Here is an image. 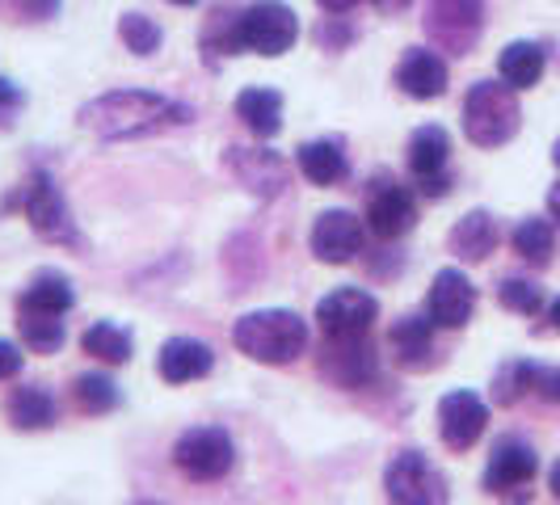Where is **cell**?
I'll return each mask as SVG.
<instances>
[{
    "label": "cell",
    "instance_id": "9c48e42d",
    "mask_svg": "<svg viewBox=\"0 0 560 505\" xmlns=\"http://www.w3.org/2000/svg\"><path fill=\"white\" fill-rule=\"evenodd\" d=\"M421 26H425V38L434 43V51L468 56L485 30V0H430Z\"/></svg>",
    "mask_w": 560,
    "mask_h": 505
},
{
    "label": "cell",
    "instance_id": "4fadbf2b",
    "mask_svg": "<svg viewBox=\"0 0 560 505\" xmlns=\"http://www.w3.org/2000/svg\"><path fill=\"white\" fill-rule=\"evenodd\" d=\"M477 286L472 279L464 274V270H439L434 282H430V291H425V316L439 325V329H464L468 320H472V312H477Z\"/></svg>",
    "mask_w": 560,
    "mask_h": 505
},
{
    "label": "cell",
    "instance_id": "7c38bea8",
    "mask_svg": "<svg viewBox=\"0 0 560 505\" xmlns=\"http://www.w3.org/2000/svg\"><path fill=\"white\" fill-rule=\"evenodd\" d=\"M489 430V404L468 388H455L439 400V438L447 450H472Z\"/></svg>",
    "mask_w": 560,
    "mask_h": 505
},
{
    "label": "cell",
    "instance_id": "b9f144b4",
    "mask_svg": "<svg viewBox=\"0 0 560 505\" xmlns=\"http://www.w3.org/2000/svg\"><path fill=\"white\" fill-rule=\"evenodd\" d=\"M548 325H552V329L560 333V295L552 300V304H548Z\"/></svg>",
    "mask_w": 560,
    "mask_h": 505
},
{
    "label": "cell",
    "instance_id": "5bb4252c",
    "mask_svg": "<svg viewBox=\"0 0 560 505\" xmlns=\"http://www.w3.org/2000/svg\"><path fill=\"white\" fill-rule=\"evenodd\" d=\"M363 240H366V227L354 211H325L312 224L308 249L325 266H346V261H354L363 252Z\"/></svg>",
    "mask_w": 560,
    "mask_h": 505
},
{
    "label": "cell",
    "instance_id": "ba28073f",
    "mask_svg": "<svg viewBox=\"0 0 560 505\" xmlns=\"http://www.w3.org/2000/svg\"><path fill=\"white\" fill-rule=\"evenodd\" d=\"M384 497L388 505H447V480L421 450H396L384 468Z\"/></svg>",
    "mask_w": 560,
    "mask_h": 505
},
{
    "label": "cell",
    "instance_id": "cb8c5ba5",
    "mask_svg": "<svg viewBox=\"0 0 560 505\" xmlns=\"http://www.w3.org/2000/svg\"><path fill=\"white\" fill-rule=\"evenodd\" d=\"M447 161H451V136L443 127H418L413 136H409V173L425 181V177H443L447 173Z\"/></svg>",
    "mask_w": 560,
    "mask_h": 505
},
{
    "label": "cell",
    "instance_id": "6da1fadb",
    "mask_svg": "<svg viewBox=\"0 0 560 505\" xmlns=\"http://www.w3.org/2000/svg\"><path fill=\"white\" fill-rule=\"evenodd\" d=\"M186 118H190V110L173 97L143 93V89H114V93H102L97 102L84 106L81 127L97 140H140V136H156L165 127H177Z\"/></svg>",
    "mask_w": 560,
    "mask_h": 505
},
{
    "label": "cell",
    "instance_id": "2e32d148",
    "mask_svg": "<svg viewBox=\"0 0 560 505\" xmlns=\"http://www.w3.org/2000/svg\"><path fill=\"white\" fill-rule=\"evenodd\" d=\"M418 224V202L405 186H375V195L366 202V227L380 236V240H400L405 232H413Z\"/></svg>",
    "mask_w": 560,
    "mask_h": 505
},
{
    "label": "cell",
    "instance_id": "f35d334b",
    "mask_svg": "<svg viewBox=\"0 0 560 505\" xmlns=\"http://www.w3.org/2000/svg\"><path fill=\"white\" fill-rule=\"evenodd\" d=\"M548 215H552V220L560 224V181L552 186V190H548Z\"/></svg>",
    "mask_w": 560,
    "mask_h": 505
},
{
    "label": "cell",
    "instance_id": "8fae6325",
    "mask_svg": "<svg viewBox=\"0 0 560 505\" xmlns=\"http://www.w3.org/2000/svg\"><path fill=\"white\" fill-rule=\"evenodd\" d=\"M375 320H380V300L363 286H337L316 304V325L325 337H366Z\"/></svg>",
    "mask_w": 560,
    "mask_h": 505
},
{
    "label": "cell",
    "instance_id": "ffe728a7",
    "mask_svg": "<svg viewBox=\"0 0 560 505\" xmlns=\"http://www.w3.org/2000/svg\"><path fill=\"white\" fill-rule=\"evenodd\" d=\"M4 418L18 434H43L59 421V404L56 396L38 384H26V388H13L9 400H4Z\"/></svg>",
    "mask_w": 560,
    "mask_h": 505
},
{
    "label": "cell",
    "instance_id": "52a82bcc",
    "mask_svg": "<svg viewBox=\"0 0 560 505\" xmlns=\"http://www.w3.org/2000/svg\"><path fill=\"white\" fill-rule=\"evenodd\" d=\"M316 375L325 384H334L341 392H359L366 384H375L380 375V354L366 337H325L320 354H316Z\"/></svg>",
    "mask_w": 560,
    "mask_h": 505
},
{
    "label": "cell",
    "instance_id": "44dd1931",
    "mask_svg": "<svg viewBox=\"0 0 560 505\" xmlns=\"http://www.w3.org/2000/svg\"><path fill=\"white\" fill-rule=\"evenodd\" d=\"M498 240H502V227H498V220H493L489 211H468L459 224L451 227L447 249L455 252L459 261H485L489 252L498 249Z\"/></svg>",
    "mask_w": 560,
    "mask_h": 505
},
{
    "label": "cell",
    "instance_id": "d590c367",
    "mask_svg": "<svg viewBox=\"0 0 560 505\" xmlns=\"http://www.w3.org/2000/svg\"><path fill=\"white\" fill-rule=\"evenodd\" d=\"M18 110H22V93H18L9 81H0V127H9Z\"/></svg>",
    "mask_w": 560,
    "mask_h": 505
},
{
    "label": "cell",
    "instance_id": "e0dca14e",
    "mask_svg": "<svg viewBox=\"0 0 560 505\" xmlns=\"http://www.w3.org/2000/svg\"><path fill=\"white\" fill-rule=\"evenodd\" d=\"M211 366H215V354H211V345L198 341V337H168L165 345L156 350V375H161L165 384H173V388L211 375Z\"/></svg>",
    "mask_w": 560,
    "mask_h": 505
},
{
    "label": "cell",
    "instance_id": "603a6c76",
    "mask_svg": "<svg viewBox=\"0 0 560 505\" xmlns=\"http://www.w3.org/2000/svg\"><path fill=\"white\" fill-rule=\"evenodd\" d=\"M295 165H300V173L308 177L312 186H337V181L350 173V161H346V148H341V140L300 143Z\"/></svg>",
    "mask_w": 560,
    "mask_h": 505
},
{
    "label": "cell",
    "instance_id": "30bf717a",
    "mask_svg": "<svg viewBox=\"0 0 560 505\" xmlns=\"http://www.w3.org/2000/svg\"><path fill=\"white\" fill-rule=\"evenodd\" d=\"M236 34H241V51L275 59L295 47L300 22H295V13H291L282 0H257L249 9H241Z\"/></svg>",
    "mask_w": 560,
    "mask_h": 505
},
{
    "label": "cell",
    "instance_id": "f1b7e54d",
    "mask_svg": "<svg viewBox=\"0 0 560 505\" xmlns=\"http://www.w3.org/2000/svg\"><path fill=\"white\" fill-rule=\"evenodd\" d=\"M510 245L514 252L527 261V266H552V257H557V227L548 224V220H523V224L514 227V236H510Z\"/></svg>",
    "mask_w": 560,
    "mask_h": 505
},
{
    "label": "cell",
    "instance_id": "7402d4cb",
    "mask_svg": "<svg viewBox=\"0 0 560 505\" xmlns=\"http://www.w3.org/2000/svg\"><path fill=\"white\" fill-rule=\"evenodd\" d=\"M77 304L72 282L63 279L59 270H43L26 282V291L18 295V312H47V316H68Z\"/></svg>",
    "mask_w": 560,
    "mask_h": 505
},
{
    "label": "cell",
    "instance_id": "7bdbcfd3",
    "mask_svg": "<svg viewBox=\"0 0 560 505\" xmlns=\"http://www.w3.org/2000/svg\"><path fill=\"white\" fill-rule=\"evenodd\" d=\"M552 161H557V168H560V140H557V148H552Z\"/></svg>",
    "mask_w": 560,
    "mask_h": 505
},
{
    "label": "cell",
    "instance_id": "d4e9b609",
    "mask_svg": "<svg viewBox=\"0 0 560 505\" xmlns=\"http://www.w3.org/2000/svg\"><path fill=\"white\" fill-rule=\"evenodd\" d=\"M236 118L249 127L253 136L275 140L282 131V93H275V89H245L236 97Z\"/></svg>",
    "mask_w": 560,
    "mask_h": 505
},
{
    "label": "cell",
    "instance_id": "1f68e13d",
    "mask_svg": "<svg viewBox=\"0 0 560 505\" xmlns=\"http://www.w3.org/2000/svg\"><path fill=\"white\" fill-rule=\"evenodd\" d=\"M498 304L505 312H518V316H539V312L548 308V300H544V286L535 279H502L498 286Z\"/></svg>",
    "mask_w": 560,
    "mask_h": 505
},
{
    "label": "cell",
    "instance_id": "60d3db41",
    "mask_svg": "<svg viewBox=\"0 0 560 505\" xmlns=\"http://www.w3.org/2000/svg\"><path fill=\"white\" fill-rule=\"evenodd\" d=\"M375 4H380V9H384V13H396V9H409V4H413V0H375Z\"/></svg>",
    "mask_w": 560,
    "mask_h": 505
},
{
    "label": "cell",
    "instance_id": "4dcf8cb0",
    "mask_svg": "<svg viewBox=\"0 0 560 505\" xmlns=\"http://www.w3.org/2000/svg\"><path fill=\"white\" fill-rule=\"evenodd\" d=\"M532 392H535V363H527V359L502 363L498 375H493V384H489V396H493L498 409H514L523 396H532Z\"/></svg>",
    "mask_w": 560,
    "mask_h": 505
},
{
    "label": "cell",
    "instance_id": "f546056e",
    "mask_svg": "<svg viewBox=\"0 0 560 505\" xmlns=\"http://www.w3.org/2000/svg\"><path fill=\"white\" fill-rule=\"evenodd\" d=\"M18 333L30 345V354H59L68 341L63 316H47V312H18Z\"/></svg>",
    "mask_w": 560,
    "mask_h": 505
},
{
    "label": "cell",
    "instance_id": "d6a6232c",
    "mask_svg": "<svg viewBox=\"0 0 560 505\" xmlns=\"http://www.w3.org/2000/svg\"><path fill=\"white\" fill-rule=\"evenodd\" d=\"M118 38L127 43V51L152 56V51L161 47V26H156L152 17H143V13H127V17L118 22Z\"/></svg>",
    "mask_w": 560,
    "mask_h": 505
},
{
    "label": "cell",
    "instance_id": "ab89813d",
    "mask_svg": "<svg viewBox=\"0 0 560 505\" xmlns=\"http://www.w3.org/2000/svg\"><path fill=\"white\" fill-rule=\"evenodd\" d=\"M548 489H552V497L560 502V459L552 463V468H548Z\"/></svg>",
    "mask_w": 560,
    "mask_h": 505
},
{
    "label": "cell",
    "instance_id": "8d00e7d4",
    "mask_svg": "<svg viewBox=\"0 0 560 505\" xmlns=\"http://www.w3.org/2000/svg\"><path fill=\"white\" fill-rule=\"evenodd\" d=\"M18 9L26 13V17H34V22H43V17H51L59 9V0H18Z\"/></svg>",
    "mask_w": 560,
    "mask_h": 505
},
{
    "label": "cell",
    "instance_id": "f6af8a7d",
    "mask_svg": "<svg viewBox=\"0 0 560 505\" xmlns=\"http://www.w3.org/2000/svg\"><path fill=\"white\" fill-rule=\"evenodd\" d=\"M131 505H161V502H131Z\"/></svg>",
    "mask_w": 560,
    "mask_h": 505
},
{
    "label": "cell",
    "instance_id": "4316f807",
    "mask_svg": "<svg viewBox=\"0 0 560 505\" xmlns=\"http://www.w3.org/2000/svg\"><path fill=\"white\" fill-rule=\"evenodd\" d=\"M81 350L89 359H97V363H110V366H122L131 359V350H136V337L127 333L122 325H110V320H97V325H89L81 333Z\"/></svg>",
    "mask_w": 560,
    "mask_h": 505
},
{
    "label": "cell",
    "instance_id": "83f0119b",
    "mask_svg": "<svg viewBox=\"0 0 560 505\" xmlns=\"http://www.w3.org/2000/svg\"><path fill=\"white\" fill-rule=\"evenodd\" d=\"M72 404L84 418H106L122 404V392H118V384L110 375L89 371V375H77V384H72Z\"/></svg>",
    "mask_w": 560,
    "mask_h": 505
},
{
    "label": "cell",
    "instance_id": "74e56055",
    "mask_svg": "<svg viewBox=\"0 0 560 505\" xmlns=\"http://www.w3.org/2000/svg\"><path fill=\"white\" fill-rule=\"evenodd\" d=\"M316 4H320L325 13H350V9L359 4V0H316Z\"/></svg>",
    "mask_w": 560,
    "mask_h": 505
},
{
    "label": "cell",
    "instance_id": "3957f363",
    "mask_svg": "<svg viewBox=\"0 0 560 505\" xmlns=\"http://www.w3.org/2000/svg\"><path fill=\"white\" fill-rule=\"evenodd\" d=\"M523 127V106L518 89L505 81H477L464 97V136L477 148H502L518 136Z\"/></svg>",
    "mask_w": 560,
    "mask_h": 505
},
{
    "label": "cell",
    "instance_id": "8992f818",
    "mask_svg": "<svg viewBox=\"0 0 560 505\" xmlns=\"http://www.w3.org/2000/svg\"><path fill=\"white\" fill-rule=\"evenodd\" d=\"M22 211H26L30 227L47 240V245H63V249H81V232L77 220L68 211V202L59 195L56 177L51 173H30L26 186H22Z\"/></svg>",
    "mask_w": 560,
    "mask_h": 505
},
{
    "label": "cell",
    "instance_id": "5b68a950",
    "mask_svg": "<svg viewBox=\"0 0 560 505\" xmlns=\"http://www.w3.org/2000/svg\"><path fill=\"white\" fill-rule=\"evenodd\" d=\"M539 477V455L527 438H498V447L489 450V463H485V493L489 497H502L510 505H527L532 502V484Z\"/></svg>",
    "mask_w": 560,
    "mask_h": 505
},
{
    "label": "cell",
    "instance_id": "9a60e30c",
    "mask_svg": "<svg viewBox=\"0 0 560 505\" xmlns=\"http://www.w3.org/2000/svg\"><path fill=\"white\" fill-rule=\"evenodd\" d=\"M434 329L439 325L430 316H421V312L400 316L393 329H388V345H393V359L400 371H430V366H439Z\"/></svg>",
    "mask_w": 560,
    "mask_h": 505
},
{
    "label": "cell",
    "instance_id": "d6986e66",
    "mask_svg": "<svg viewBox=\"0 0 560 505\" xmlns=\"http://www.w3.org/2000/svg\"><path fill=\"white\" fill-rule=\"evenodd\" d=\"M447 63L439 51H425V47H413L409 56L396 63V84L409 93V97H418V102H434V97H443L447 93Z\"/></svg>",
    "mask_w": 560,
    "mask_h": 505
},
{
    "label": "cell",
    "instance_id": "e575fe53",
    "mask_svg": "<svg viewBox=\"0 0 560 505\" xmlns=\"http://www.w3.org/2000/svg\"><path fill=\"white\" fill-rule=\"evenodd\" d=\"M22 363H26V354H22L13 341L0 337V384H4V379H18V375H22Z\"/></svg>",
    "mask_w": 560,
    "mask_h": 505
},
{
    "label": "cell",
    "instance_id": "836d02e7",
    "mask_svg": "<svg viewBox=\"0 0 560 505\" xmlns=\"http://www.w3.org/2000/svg\"><path fill=\"white\" fill-rule=\"evenodd\" d=\"M535 396L560 404V366H535Z\"/></svg>",
    "mask_w": 560,
    "mask_h": 505
},
{
    "label": "cell",
    "instance_id": "ee69618b",
    "mask_svg": "<svg viewBox=\"0 0 560 505\" xmlns=\"http://www.w3.org/2000/svg\"><path fill=\"white\" fill-rule=\"evenodd\" d=\"M173 4H198V0H173Z\"/></svg>",
    "mask_w": 560,
    "mask_h": 505
},
{
    "label": "cell",
    "instance_id": "484cf974",
    "mask_svg": "<svg viewBox=\"0 0 560 505\" xmlns=\"http://www.w3.org/2000/svg\"><path fill=\"white\" fill-rule=\"evenodd\" d=\"M544 63H548V56H544V47L539 43H510L502 56H498V77H502L510 89H532V84H539V77H544Z\"/></svg>",
    "mask_w": 560,
    "mask_h": 505
},
{
    "label": "cell",
    "instance_id": "7a4b0ae2",
    "mask_svg": "<svg viewBox=\"0 0 560 505\" xmlns=\"http://www.w3.org/2000/svg\"><path fill=\"white\" fill-rule=\"evenodd\" d=\"M232 345L261 366H287L308 350V320L291 308L245 312L232 325Z\"/></svg>",
    "mask_w": 560,
    "mask_h": 505
},
{
    "label": "cell",
    "instance_id": "ac0fdd59",
    "mask_svg": "<svg viewBox=\"0 0 560 505\" xmlns=\"http://www.w3.org/2000/svg\"><path fill=\"white\" fill-rule=\"evenodd\" d=\"M228 168L253 198H275L287 186V165L266 148H228Z\"/></svg>",
    "mask_w": 560,
    "mask_h": 505
},
{
    "label": "cell",
    "instance_id": "277c9868",
    "mask_svg": "<svg viewBox=\"0 0 560 505\" xmlns=\"http://www.w3.org/2000/svg\"><path fill=\"white\" fill-rule=\"evenodd\" d=\"M236 463V443L224 425H195L173 443V468L195 484L224 480Z\"/></svg>",
    "mask_w": 560,
    "mask_h": 505
}]
</instances>
